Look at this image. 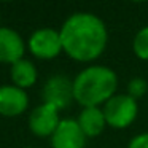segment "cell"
I'll return each instance as SVG.
<instances>
[{
	"instance_id": "obj_1",
	"label": "cell",
	"mask_w": 148,
	"mask_h": 148,
	"mask_svg": "<svg viewBox=\"0 0 148 148\" xmlns=\"http://www.w3.org/2000/svg\"><path fill=\"white\" fill-rule=\"evenodd\" d=\"M59 35L62 51L78 62L96 61L108 42L107 26L92 13H73L62 24Z\"/></svg>"
},
{
	"instance_id": "obj_2",
	"label": "cell",
	"mask_w": 148,
	"mask_h": 148,
	"mask_svg": "<svg viewBox=\"0 0 148 148\" xmlns=\"http://www.w3.org/2000/svg\"><path fill=\"white\" fill-rule=\"evenodd\" d=\"M118 77L108 67L89 65L73 78V99L83 108L99 107L115 96Z\"/></svg>"
},
{
	"instance_id": "obj_3",
	"label": "cell",
	"mask_w": 148,
	"mask_h": 148,
	"mask_svg": "<svg viewBox=\"0 0 148 148\" xmlns=\"http://www.w3.org/2000/svg\"><path fill=\"white\" fill-rule=\"evenodd\" d=\"M103 116L107 126L113 129H124L131 126L137 118V100L129 94H115L110 100L103 103Z\"/></svg>"
},
{
	"instance_id": "obj_4",
	"label": "cell",
	"mask_w": 148,
	"mask_h": 148,
	"mask_svg": "<svg viewBox=\"0 0 148 148\" xmlns=\"http://www.w3.org/2000/svg\"><path fill=\"white\" fill-rule=\"evenodd\" d=\"M43 103L53 105L59 112L67 108L73 99V81L64 73H56L46 80L42 91Z\"/></svg>"
},
{
	"instance_id": "obj_5",
	"label": "cell",
	"mask_w": 148,
	"mask_h": 148,
	"mask_svg": "<svg viewBox=\"0 0 148 148\" xmlns=\"http://www.w3.org/2000/svg\"><path fill=\"white\" fill-rule=\"evenodd\" d=\"M29 51L38 59H54L62 53L61 35L54 29H38L29 38Z\"/></svg>"
},
{
	"instance_id": "obj_6",
	"label": "cell",
	"mask_w": 148,
	"mask_h": 148,
	"mask_svg": "<svg viewBox=\"0 0 148 148\" xmlns=\"http://www.w3.org/2000/svg\"><path fill=\"white\" fill-rule=\"evenodd\" d=\"M59 123H61L59 110L48 103H42L37 108H34V112L29 116L30 131L38 137H51Z\"/></svg>"
},
{
	"instance_id": "obj_7",
	"label": "cell",
	"mask_w": 148,
	"mask_h": 148,
	"mask_svg": "<svg viewBox=\"0 0 148 148\" xmlns=\"http://www.w3.org/2000/svg\"><path fill=\"white\" fill-rule=\"evenodd\" d=\"M86 135L75 119H61L51 135V148H84Z\"/></svg>"
},
{
	"instance_id": "obj_8",
	"label": "cell",
	"mask_w": 148,
	"mask_h": 148,
	"mask_svg": "<svg viewBox=\"0 0 148 148\" xmlns=\"http://www.w3.org/2000/svg\"><path fill=\"white\" fill-rule=\"evenodd\" d=\"M29 107V96L24 89L14 84L0 86V115L14 118L24 113Z\"/></svg>"
},
{
	"instance_id": "obj_9",
	"label": "cell",
	"mask_w": 148,
	"mask_h": 148,
	"mask_svg": "<svg viewBox=\"0 0 148 148\" xmlns=\"http://www.w3.org/2000/svg\"><path fill=\"white\" fill-rule=\"evenodd\" d=\"M24 45L21 35L13 29L0 27V64H11L24 59Z\"/></svg>"
},
{
	"instance_id": "obj_10",
	"label": "cell",
	"mask_w": 148,
	"mask_h": 148,
	"mask_svg": "<svg viewBox=\"0 0 148 148\" xmlns=\"http://www.w3.org/2000/svg\"><path fill=\"white\" fill-rule=\"evenodd\" d=\"M77 123L86 137L99 135L107 126L105 116H103V112L100 107H86V108H83Z\"/></svg>"
},
{
	"instance_id": "obj_11",
	"label": "cell",
	"mask_w": 148,
	"mask_h": 148,
	"mask_svg": "<svg viewBox=\"0 0 148 148\" xmlns=\"http://www.w3.org/2000/svg\"><path fill=\"white\" fill-rule=\"evenodd\" d=\"M10 75H11V81L14 86L21 88V89H27V88L34 86L37 81V69L27 59H21V61L14 62L10 69Z\"/></svg>"
},
{
	"instance_id": "obj_12",
	"label": "cell",
	"mask_w": 148,
	"mask_h": 148,
	"mask_svg": "<svg viewBox=\"0 0 148 148\" xmlns=\"http://www.w3.org/2000/svg\"><path fill=\"white\" fill-rule=\"evenodd\" d=\"M132 49L138 59L148 61V26L140 29L132 42Z\"/></svg>"
},
{
	"instance_id": "obj_13",
	"label": "cell",
	"mask_w": 148,
	"mask_h": 148,
	"mask_svg": "<svg viewBox=\"0 0 148 148\" xmlns=\"http://www.w3.org/2000/svg\"><path fill=\"white\" fill-rule=\"evenodd\" d=\"M147 91H148V83L143 78H132L127 84V94L135 100L143 97L147 94Z\"/></svg>"
},
{
	"instance_id": "obj_14",
	"label": "cell",
	"mask_w": 148,
	"mask_h": 148,
	"mask_svg": "<svg viewBox=\"0 0 148 148\" xmlns=\"http://www.w3.org/2000/svg\"><path fill=\"white\" fill-rule=\"evenodd\" d=\"M127 148H148V132H143V134L132 137Z\"/></svg>"
},
{
	"instance_id": "obj_15",
	"label": "cell",
	"mask_w": 148,
	"mask_h": 148,
	"mask_svg": "<svg viewBox=\"0 0 148 148\" xmlns=\"http://www.w3.org/2000/svg\"><path fill=\"white\" fill-rule=\"evenodd\" d=\"M29 148H30V147H29Z\"/></svg>"
}]
</instances>
